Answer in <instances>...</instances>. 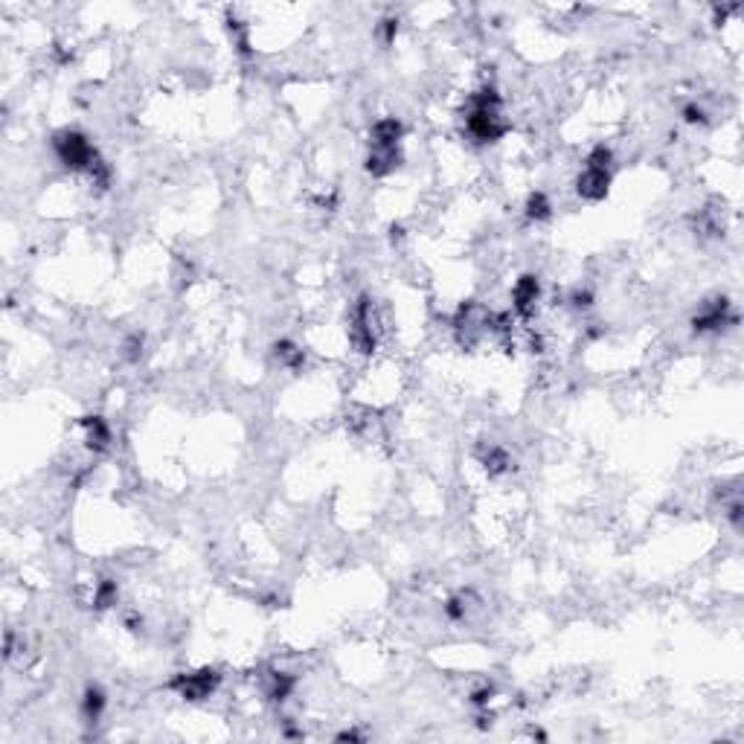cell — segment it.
<instances>
[{
  "mask_svg": "<svg viewBox=\"0 0 744 744\" xmlns=\"http://www.w3.org/2000/svg\"><path fill=\"white\" fill-rule=\"evenodd\" d=\"M684 116H686L689 122H701V119H704V111H701V108H695V105H689V108L684 111Z\"/></svg>",
  "mask_w": 744,
  "mask_h": 744,
  "instance_id": "cell-15",
  "label": "cell"
},
{
  "mask_svg": "<svg viewBox=\"0 0 744 744\" xmlns=\"http://www.w3.org/2000/svg\"><path fill=\"white\" fill-rule=\"evenodd\" d=\"M291 689H294V680H291L288 674H273V677H270V698L283 701V698H288Z\"/></svg>",
  "mask_w": 744,
  "mask_h": 744,
  "instance_id": "cell-11",
  "label": "cell"
},
{
  "mask_svg": "<svg viewBox=\"0 0 744 744\" xmlns=\"http://www.w3.org/2000/svg\"><path fill=\"white\" fill-rule=\"evenodd\" d=\"M93 602H97V608L114 605V602H116V584H114V581H102L99 591H97V596H93Z\"/></svg>",
  "mask_w": 744,
  "mask_h": 744,
  "instance_id": "cell-14",
  "label": "cell"
},
{
  "mask_svg": "<svg viewBox=\"0 0 744 744\" xmlns=\"http://www.w3.org/2000/svg\"><path fill=\"white\" fill-rule=\"evenodd\" d=\"M352 344L363 355L376 349V317H372V302L366 297L355 305V314H352Z\"/></svg>",
  "mask_w": 744,
  "mask_h": 744,
  "instance_id": "cell-5",
  "label": "cell"
},
{
  "mask_svg": "<svg viewBox=\"0 0 744 744\" xmlns=\"http://www.w3.org/2000/svg\"><path fill=\"white\" fill-rule=\"evenodd\" d=\"M55 154H58V160L65 163L67 169H79V172H90L93 166L99 163V154L97 148L90 146V140L79 131H61L55 137Z\"/></svg>",
  "mask_w": 744,
  "mask_h": 744,
  "instance_id": "cell-3",
  "label": "cell"
},
{
  "mask_svg": "<svg viewBox=\"0 0 744 744\" xmlns=\"http://www.w3.org/2000/svg\"><path fill=\"white\" fill-rule=\"evenodd\" d=\"M276 358L283 361L285 366H300L302 363V349H297L294 344H279L276 346Z\"/></svg>",
  "mask_w": 744,
  "mask_h": 744,
  "instance_id": "cell-12",
  "label": "cell"
},
{
  "mask_svg": "<svg viewBox=\"0 0 744 744\" xmlns=\"http://www.w3.org/2000/svg\"><path fill=\"white\" fill-rule=\"evenodd\" d=\"M215 686H219V672H212V669H201V672H190V674L183 672L172 680V689L183 701H204L215 692Z\"/></svg>",
  "mask_w": 744,
  "mask_h": 744,
  "instance_id": "cell-4",
  "label": "cell"
},
{
  "mask_svg": "<svg viewBox=\"0 0 744 744\" xmlns=\"http://www.w3.org/2000/svg\"><path fill=\"white\" fill-rule=\"evenodd\" d=\"M465 128L480 143H494L506 134V119L500 111V97L494 90H480L469 99V114H465Z\"/></svg>",
  "mask_w": 744,
  "mask_h": 744,
  "instance_id": "cell-1",
  "label": "cell"
},
{
  "mask_svg": "<svg viewBox=\"0 0 744 744\" xmlns=\"http://www.w3.org/2000/svg\"><path fill=\"white\" fill-rule=\"evenodd\" d=\"M538 279L535 276H520L518 279V285H515V308H518V314H530L532 312V305L538 302Z\"/></svg>",
  "mask_w": 744,
  "mask_h": 744,
  "instance_id": "cell-6",
  "label": "cell"
},
{
  "mask_svg": "<svg viewBox=\"0 0 744 744\" xmlns=\"http://www.w3.org/2000/svg\"><path fill=\"white\" fill-rule=\"evenodd\" d=\"M526 215H530L532 221H544V219H549V201H547L544 192L530 195V201H526Z\"/></svg>",
  "mask_w": 744,
  "mask_h": 744,
  "instance_id": "cell-10",
  "label": "cell"
},
{
  "mask_svg": "<svg viewBox=\"0 0 744 744\" xmlns=\"http://www.w3.org/2000/svg\"><path fill=\"white\" fill-rule=\"evenodd\" d=\"M579 195L584 201H602L611 186V151L605 146H596L587 158L584 172L579 175Z\"/></svg>",
  "mask_w": 744,
  "mask_h": 744,
  "instance_id": "cell-2",
  "label": "cell"
},
{
  "mask_svg": "<svg viewBox=\"0 0 744 744\" xmlns=\"http://www.w3.org/2000/svg\"><path fill=\"white\" fill-rule=\"evenodd\" d=\"M82 709H84V716H87V721H99V716H102V709H105V695H102V689H99V686H90V689L84 692Z\"/></svg>",
  "mask_w": 744,
  "mask_h": 744,
  "instance_id": "cell-9",
  "label": "cell"
},
{
  "mask_svg": "<svg viewBox=\"0 0 744 744\" xmlns=\"http://www.w3.org/2000/svg\"><path fill=\"white\" fill-rule=\"evenodd\" d=\"M486 469H488L491 474H500V471H506V469H509V456H506V451H500V448H491V451H488V456H486Z\"/></svg>",
  "mask_w": 744,
  "mask_h": 744,
  "instance_id": "cell-13",
  "label": "cell"
},
{
  "mask_svg": "<svg viewBox=\"0 0 744 744\" xmlns=\"http://www.w3.org/2000/svg\"><path fill=\"white\" fill-rule=\"evenodd\" d=\"M84 427H87V445H90L93 451L108 448V442H111V430H108V425H105L102 419H87Z\"/></svg>",
  "mask_w": 744,
  "mask_h": 744,
  "instance_id": "cell-8",
  "label": "cell"
},
{
  "mask_svg": "<svg viewBox=\"0 0 744 744\" xmlns=\"http://www.w3.org/2000/svg\"><path fill=\"white\" fill-rule=\"evenodd\" d=\"M727 300H718V302H712V305H706L704 312L695 317V329L698 332H709V329H718L724 320H727Z\"/></svg>",
  "mask_w": 744,
  "mask_h": 744,
  "instance_id": "cell-7",
  "label": "cell"
}]
</instances>
